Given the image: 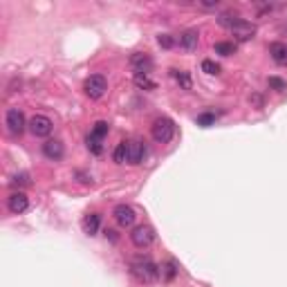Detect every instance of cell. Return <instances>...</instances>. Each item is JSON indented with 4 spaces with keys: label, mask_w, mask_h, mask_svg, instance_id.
Wrapping results in <instances>:
<instances>
[{
    "label": "cell",
    "mask_w": 287,
    "mask_h": 287,
    "mask_svg": "<svg viewBox=\"0 0 287 287\" xmlns=\"http://www.w3.org/2000/svg\"><path fill=\"white\" fill-rule=\"evenodd\" d=\"M218 25L229 29L238 41H251V38L256 36V25H251L249 21L236 16V14H229V11L218 16Z\"/></svg>",
    "instance_id": "cell-1"
},
{
    "label": "cell",
    "mask_w": 287,
    "mask_h": 287,
    "mask_svg": "<svg viewBox=\"0 0 287 287\" xmlns=\"http://www.w3.org/2000/svg\"><path fill=\"white\" fill-rule=\"evenodd\" d=\"M130 274L139 283H155L160 278V267L155 265L148 256H137L130 261Z\"/></svg>",
    "instance_id": "cell-2"
},
{
    "label": "cell",
    "mask_w": 287,
    "mask_h": 287,
    "mask_svg": "<svg viewBox=\"0 0 287 287\" xmlns=\"http://www.w3.org/2000/svg\"><path fill=\"white\" fill-rule=\"evenodd\" d=\"M150 135H153V139L157 144H168L170 139L175 137V123H173V119L157 117L153 121V126H150Z\"/></svg>",
    "instance_id": "cell-3"
},
{
    "label": "cell",
    "mask_w": 287,
    "mask_h": 287,
    "mask_svg": "<svg viewBox=\"0 0 287 287\" xmlns=\"http://www.w3.org/2000/svg\"><path fill=\"white\" fill-rule=\"evenodd\" d=\"M130 242H133L137 249H146L155 242V229L148 227V224H139L130 231Z\"/></svg>",
    "instance_id": "cell-4"
},
{
    "label": "cell",
    "mask_w": 287,
    "mask_h": 287,
    "mask_svg": "<svg viewBox=\"0 0 287 287\" xmlns=\"http://www.w3.org/2000/svg\"><path fill=\"white\" fill-rule=\"evenodd\" d=\"M5 123H7V130H9L14 137H21L25 126H29V123L25 121V115H23L21 108H9L5 115Z\"/></svg>",
    "instance_id": "cell-5"
},
{
    "label": "cell",
    "mask_w": 287,
    "mask_h": 287,
    "mask_svg": "<svg viewBox=\"0 0 287 287\" xmlns=\"http://www.w3.org/2000/svg\"><path fill=\"white\" fill-rule=\"evenodd\" d=\"M83 90H85V95L90 96V99H101V96L106 95V90H108L106 76H101V74L88 76V79H85V83H83Z\"/></svg>",
    "instance_id": "cell-6"
},
{
    "label": "cell",
    "mask_w": 287,
    "mask_h": 287,
    "mask_svg": "<svg viewBox=\"0 0 287 287\" xmlns=\"http://www.w3.org/2000/svg\"><path fill=\"white\" fill-rule=\"evenodd\" d=\"M29 130H32L34 137H49L54 130V123L49 117H45V115H34L32 119H29Z\"/></svg>",
    "instance_id": "cell-7"
},
{
    "label": "cell",
    "mask_w": 287,
    "mask_h": 287,
    "mask_svg": "<svg viewBox=\"0 0 287 287\" xmlns=\"http://www.w3.org/2000/svg\"><path fill=\"white\" fill-rule=\"evenodd\" d=\"M126 144H128V164H133V166L142 164L146 153H148L146 150V142L144 139H130Z\"/></svg>",
    "instance_id": "cell-8"
},
{
    "label": "cell",
    "mask_w": 287,
    "mask_h": 287,
    "mask_svg": "<svg viewBox=\"0 0 287 287\" xmlns=\"http://www.w3.org/2000/svg\"><path fill=\"white\" fill-rule=\"evenodd\" d=\"M112 215H115V220H117L119 227H133L135 224V218H137V213H135V209L130 207V204H117L115 207V211H112Z\"/></svg>",
    "instance_id": "cell-9"
},
{
    "label": "cell",
    "mask_w": 287,
    "mask_h": 287,
    "mask_svg": "<svg viewBox=\"0 0 287 287\" xmlns=\"http://www.w3.org/2000/svg\"><path fill=\"white\" fill-rule=\"evenodd\" d=\"M153 65H155L153 59L144 52H137L130 56V68L135 70V74H150V72H153Z\"/></svg>",
    "instance_id": "cell-10"
},
{
    "label": "cell",
    "mask_w": 287,
    "mask_h": 287,
    "mask_svg": "<svg viewBox=\"0 0 287 287\" xmlns=\"http://www.w3.org/2000/svg\"><path fill=\"white\" fill-rule=\"evenodd\" d=\"M7 207H9L11 213H25L29 209V197L25 195L23 191H14L9 197H7Z\"/></svg>",
    "instance_id": "cell-11"
},
{
    "label": "cell",
    "mask_w": 287,
    "mask_h": 287,
    "mask_svg": "<svg viewBox=\"0 0 287 287\" xmlns=\"http://www.w3.org/2000/svg\"><path fill=\"white\" fill-rule=\"evenodd\" d=\"M63 153H65V148L59 139H48V142L43 144V155H45L48 160L59 162L61 157H63Z\"/></svg>",
    "instance_id": "cell-12"
},
{
    "label": "cell",
    "mask_w": 287,
    "mask_h": 287,
    "mask_svg": "<svg viewBox=\"0 0 287 287\" xmlns=\"http://www.w3.org/2000/svg\"><path fill=\"white\" fill-rule=\"evenodd\" d=\"M269 56H271V61H274V63L287 65V43H281V41L271 43V45H269Z\"/></svg>",
    "instance_id": "cell-13"
},
{
    "label": "cell",
    "mask_w": 287,
    "mask_h": 287,
    "mask_svg": "<svg viewBox=\"0 0 287 287\" xmlns=\"http://www.w3.org/2000/svg\"><path fill=\"white\" fill-rule=\"evenodd\" d=\"M197 43H200V34H197L195 29H186L180 36V45L184 49H189V52H193V49L197 48Z\"/></svg>",
    "instance_id": "cell-14"
},
{
    "label": "cell",
    "mask_w": 287,
    "mask_h": 287,
    "mask_svg": "<svg viewBox=\"0 0 287 287\" xmlns=\"http://www.w3.org/2000/svg\"><path fill=\"white\" fill-rule=\"evenodd\" d=\"M101 227V215L99 213H90V215H85L83 218V231L88 236H95Z\"/></svg>",
    "instance_id": "cell-15"
},
{
    "label": "cell",
    "mask_w": 287,
    "mask_h": 287,
    "mask_svg": "<svg viewBox=\"0 0 287 287\" xmlns=\"http://www.w3.org/2000/svg\"><path fill=\"white\" fill-rule=\"evenodd\" d=\"M170 76L180 83V88L182 90H191L193 88V81H191V76H189V72H184V70H170Z\"/></svg>",
    "instance_id": "cell-16"
},
{
    "label": "cell",
    "mask_w": 287,
    "mask_h": 287,
    "mask_svg": "<svg viewBox=\"0 0 287 287\" xmlns=\"http://www.w3.org/2000/svg\"><path fill=\"white\" fill-rule=\"evenodd\" d=\"M85 146H88V150H90L92 155H103V150H106V146H103V139L101 137H95V135H88V139H85Z\"/></svg>",
    "instance_id": "cell-17"
},
{
    "label": "cell",
    "mask_w": 287,
    "mask_h": 287,
    "mask_svg": "<svg viewBox=\"0 0 287 287\" xmlns=\"http://www.w3.org/2000/svg\"><path fill=\"white\" fill-rule=\"evenodd\" d=\"M112 160H115V164H126V162H128V144L126 142H121L117 148H115Z\"/></svg>",
    "instance_id": "cell-18"
},
{
    "label": "cell",
    "mask_w": 287,
    "mask_h": 287,
    "mask_svg": "<svg viewBox=\"0 0 287 287\" xmlns=\"http://www.w3.org/2000/svg\"><path fill=\"white\" fill-rule=\"evenodd\" d=\"M135 85H137V88H144V90H155V88H157V83H155L148 74H135Z\"/></svg>",
    "instance_id": "cell-19"
},
{
    "label": "cell",
    "mask_w": 287,
    "mask_h": 287,
    "mask_svg": "<svg viewBox=\"0 0 287 287\" xmlns=\"http://www.w3.org/2000/svg\"><path fill=\"white\" fill-rule=\"evenodd\" d=\"M215 54H220V56H231V54H236V43H227V41H222V43H215Z\"/></svg>",
    "instance_id": "cell-20"
},
{
    "label": "cell",
    "mask_w": 287,
    "mask_h": 287,
    "mask_svg": "<svg viewBox=\"0 0 287 287\" xmlns=\"http://www.w3.org/2000/svg\"><path fill=\"white\" fill-rule=\"evenodd\" d=\"M110 133V126H108V121H96L95 126H92V133L90 135H95V137H106V135Z\"/></svg>",
    "instance_id": "cell-21"
},
{
    "label": "cell",
    "mask_w": 287,
    "mask_h": 287,
    "mask_svg": "<svg viewBox=\"0 0 287 287\" xmlns=\"http://www.w3.org/2000/svg\"><path fill=\"white\" fill-rule=\"evenodd\" d=\"M197 126H202V128H209V126H213L215 123V115L213 112H202V115H197Z\"/></svg>",
    "instance_id": "cell-22"
},
{
    "label": "cell",
    "mask_w": 287,
    "mask_h": 287,
    "mask_svg": "<svg viewBox=\"0 0 287 287\" xmlns=\"http://www.w3.org/2000/svg\"><path fill=\"white\" fill-rule=\"evenodd\" d=\"M202 72H207V74H220V65L211 59H204L202 61Z\"/></svg>",
    "instance_id": "cell-23"
},
{
    "label": "cell",
    "mask_w": 287,
    "mask_h": 287,
    "mask_svg": "<svg viewBox=\"0 0 287 287\" xmlns=\"http://www.w3.org/2000/svg\"><path fill=\"white\" fill-rule=\"evenodd\" d=\"M29 184H32V180H29L27 173H18V175H14V180H11V186H29Z\"/></svg>",
    "instance_id": "cell-24"
},
{
    "label": "cell",
    "mask_w": 287,
    "mask_h": 287,
    "mask_svg": "<svg viewBox=\"0 0 287 287\" xmlns=\"http://www.w3.org/2000/svg\"><path fill=\"white\" fill-rule=\"evenodd\" d=\"M162 269H164V278H166V281H173V278H175L177 267H175V263H173V261H168L164 267H162Z\"/></svg>",
    "instance_id": "cell-25"
},
{
    "label": "cell",
    "mask_w": 287,
    "mask_h": 287,
    "mask_svg": "<svg viewBox=\"0 0 287 287\" xmlns=\"http://www.w3.org/2000/svg\"><path fill=\"white\" fill-rule=\"evenodd\" d=\"M157 43H160L164 49H170L173 45H175V38L170 36V34H160V36H157Z\"/></svg>",
    "instance_id": "cell-26"
},
{
    "label": "cell",
    "mask_w": 287,
    "mask_h": 287,
    "mask_svg": "<svg viewBox=\"0 0 287 287\" xmlns=\"http://www.w3.org/2000/svg\"><path fill=\"white\" fill-rule=\"evenodd\" d=\"M267 85L274 88V90H278V92H283L287 88V83L283 79H278V76H269V79H267Z\"/></svg>",
    "instance_id": "cell-27"
},
{
    "label": "cell",
    "mask_w": 287,
    "mask_h": 287,
    "mask_svg": "<svg viewBox=\"0 0 287 287\" xmlns=\"http://www.w3.org/2000/svg\"><path fill=\"white\" fill-rule=\"evenodd\" d=\"M249 103H254L256 108H263V106H265V101H263L261 95H249Z\"/></svg>",
    "instance_id": "cell-28"
}]
</instances>
